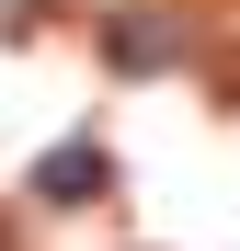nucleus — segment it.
<instances>
[{
	"mask_svg": "<svg viewBox=\"0 0 240 251\" xmlns=\"http://www.w3.org/2000/svg\"><path fill=\"white\" fill-rule=\"evenodd\" d=\"M103 57H114V69H172V57H183V34L160 23V12H126V23L103 34Z\"/></svg>",
	"mask_w": 240,
	"mask_h": 251,
	"instance_id": "nucleus-1",
	"label": "nucleus"
},
{
	"mask_svg": "<svg viewBox=\"0 0 240 251\" xmlns=\"http://www.w3.org/2000/svg\"><path fill=\"white\" fill-rule=\"evenodd\" d=\"M34 194H46V205H57V194H103V149H92V137H69L46 172H34Z\"/></svg>",
	"mask_w": 240,
	"mask_h": 251,
	"instance_id": "nucleus-2",
	"label": "nucleus"
}]
</instances>
